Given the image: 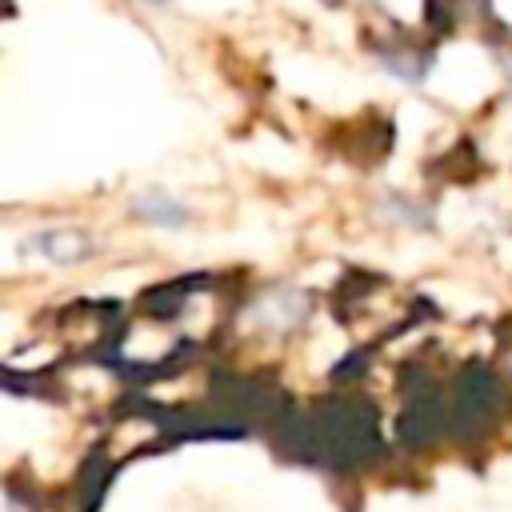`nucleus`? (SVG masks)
Masks as SVG:
<instances>
[{
    "mask_svg": "<svg viewBox=\"0 0 512 512\" xmlns=\"http://www.w3.org/2000/svg\"><path fill=\"white\" fill-rule=\"evenodd\" d=\"M132 212L144 216V220H156V224H164V228H176V224L188 220V212H184L176 200H168L164 192H144V196H136V200H132Z\"/></svg>",
    "mask_w": 512,
    "mask_h": 512,
    "instance_id": "nucleus-1",
    "label": "nucleus"
}]
</instances>
